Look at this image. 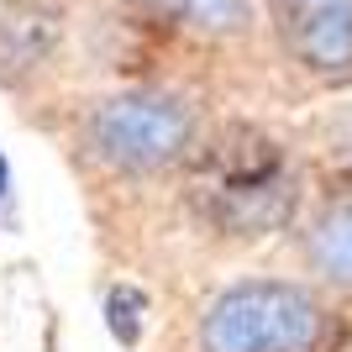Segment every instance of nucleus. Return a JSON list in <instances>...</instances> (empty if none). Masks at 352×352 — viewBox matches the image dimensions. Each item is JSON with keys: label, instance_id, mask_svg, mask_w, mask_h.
<instances>
[{"label": "nucleus", "instance_id": "obj_4", "mask_svg": "<svg viewBox=\"0 0 352 352\" xmlns=\"http://www.w3.org/2000/svg\"><path fill=\"white\" fill-rule=\"evenodd\" d=\"M274 27L316 79H352V0H274Z\"/></svg>", "mask_w": 352, "mask_h": 352}, {"label": "nucleus", "instance_id": "obj_3", "mask_svg": "<svg viewBox=\"0 0 352 352\" xmlns=\"http://www.w3.org/2000/svg\"><path fill=\"white\" fill-rule=\"evenodd\" d=\"M195 142V111L163 89H126L89 111L85 147L116 174H158Z\"/></svg>", "mask_w": 352, "mask_h": 352}, {"label": "nucleus", "instance_id": "obj_1", "mask_svg": "<svg viewBox=\"0 0 352 352\" xmlns=\"http://www.w3.org/2000/svg\"><path fill=\"white\" fill-rule=\"evenodd\" d=\"M190 200L200 221L221 236H268L294 216L300 174L274 137L236 126L210 147H200L190 174Z\"/></svg>", "mask_w": 352, "mask_h": 352}, {"label": "nucleus", "instance_id": "obj_6", "mask_svg": "<svg viewBox=\"0 0 352 352\" xmlns=\"http://www.w3.org/2000/svg\"><path fill=\"white\" fill-rule=\"evenodd\" d=\"M53 11H43V0H16L6 21H0V47H6V58L11 69H32V63H43L47 43H53Z\"/></svg>", "mask_w": 352, "mask_h": 352}, {"label": "nucleus", "instance_id": "obj_5", "mask_svg": "<svg viewBox=\"0 0 352 352\" xmlns=\"http://www.w3.org/2000/svg\"><path fill=\"white\" fill-rule=\"evenodd\" d=\"M305 258L326 284L352 289V179L331 184L321 195V206L310 216V232H305Z\"/></svg>", "mask_w": 352, "mask_h": 352}, {"label": "nucleus", "instance_id": "obj_8", "mask_svg": "<svg viewBox=\"0 0 352 352\" xmlns=\"http://www.w3.org/2000/svg\"><path fill=\"white\" fill-rule=\"evenodd\" d=\"M142 321H147V294L137 284H116V289L105 294V326H111V337L121 347H132L142 337Z\"/></svg>", "mask_w": 352, "mask_h": 352}, {"label": "nucleus", "instance_id": "obj_9", "mask_svg": "<svg viewBox=\"0 0 352 352\" xmlns=\"http://www.w3.org/2000/svg\"><path fill=\"white\" fill-rule=\"evenodd\" d=\"M6 190H11V163L0 158V200H6Z\"/></svg>", "mask_w": 352, "mask_h": 352}, {"label": "nucleus", "instance_id": "obj_7", "mask_svg": "<svg viewBox=\"0 0 352 352\" xmlns=\"http://www.w3.org/2000/svg\"><path fill=\"white\" fill-rule=\"evenodd\" d=\"M158 16H174L179 27H195V32H210V37H226V32H242L248 27L252 6L248 0H147Z\"/></svg>", "mask_w": 352, "mask_h": 352}, {"label": "nucleus", "instance_id": "obj_2", "mask_svg": "<svg viewBox=\"0 0 352 352\" xmlns=\"http://www.w3.org/2000/svg\"><path fill=\"white\" fill-rule=\"evenodd\" d=\"M326 337V305L289 279L232 284L200 316V352H321Z\"/></svg>", "mask_w": 352, "mask_h": 352}]
</instances>
